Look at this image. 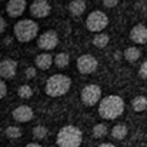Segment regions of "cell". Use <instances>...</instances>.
<instances>
[{"mask_svg":"<svg viewBox=\"0 0 147 147\" xmlns=\"http://www.w3.org/2000/svg\"><path fill=\"white\" fill-rule=\"evenodd\" d=\"M124 100L117 94H110L103 97L98 103V114L106 120H116L124 113Z\"/></svg>","mask_w":147,"mask_h":147,"instance_id":"6da1fadb","label":"cell"},{"mask_svg":"<svg viewBox=\"0 0 147 147\" xmlns=\"http://www.w3.org/2000/svg\"><path fill=\"white\" fill-rule=\"evenodd\" d=\"M83 142V133L79 127L73 124L63 126L56 137V143L59 147H80Z\"/></svg>","mask_w":147,"mask_h":147,"instance_id":"7a4b0ae2","label":"cell"},{"mask_svg":"<svg viewBox=\"0 0 147 147\" xmlns=\"http://www.w3.org/2000/svg\"><path fill=\"white\" fill-rule=\"evenodd\" d=\"M71 87V79L66 74H53L46 82L45 92L50 97H61Z\"/></svg>","mask_w":147,"mask_h":147,"instance_id":"3957f363","label":"cell"},{"mask_svg":"<svg viewBox=\"0 0 147 147\" xmlns=\"http://www.w3.org/2000/svg\"><path fill=\"white\" fill-rule=\"evenodd\" d=\"M13 32L16 39L20 43H29L32 40H34L39 34V24L34 20L30 19H23L19 20L14 26H13Z\"/></svg>","mask_w":147,"mask_h":147,"instance_id":"277c9868","label":"cell"},{"mask_svg":"<svg viewBox=\"0 0 147 147\" xmlns=\"http://www.w3.org/2000/svg\"><path fill=\"white\" fill-rule=\"evenodd\" d=\"M109 24V17L101 10H93L86 19V27L89 32L101 33Z\"/></svg>","mask_w":147,"mask_h":147,"instance_id":"5b68a950","label":"cell"},{"mask_svg":"<svg viewBox=\"0 0 147 147\" xmlns=\"http://www.w3.org/2000/svg\"><path fill=\"white\" fill-rule=\"evenodd\" d=\"M80 98H82V103L84 106H94L97 104V101L101 100V87L97 84H87L82 89V93H80Z\"/></svg>","mask_w":147,"mask_h":147,"instance_id":"8992f818","label":"cell"},{"mask_svg":"<svg viewBox=\"0 0 147 147\" xmlns=\"http://www.w3.org/2000/svg\"><path fill=\"white\" fill-rule=\"evenodd\" d=\"M76 64H77V70L82 74H92V73H94L97 70L98 67L97 59L94 56H92V54H82L77 59Z\"/></svg>","mask_w":147,"mask_h":147,"instance_id":"52a82bcc","label":"cell"},{"mask_svg":"<svg viewBox=\"0 0 147 147\" xmlns=\"http://www.w3.org/2000/svg\"><path fill=\"white\" fill-rule=\"evenodd\" d=\"M59 45V36L54 30H47L42 33L37 39V46L42 50H53Z\"/></svg>","mask_w":147,"mask_h":147,"instance_id":"ba28073f","label":"cell"},{"mask_svg":"<svg viewBox=\"0 0 147 147\" xmlns=\"http://www.w3.org/2000/svg\"><path fill=\"white\" fill-rule=\"evenodd\" d=\"M30 14L36 19H45L51 13V6L47 0H34L30 7Z\"/></svg>","mask_w":147,"mask_h":147,"instance_id":"9c48e42d","label":"cell"},{"mask_svg":"<svg viewBox=\"0 0 147 147\" xmlns=\"http://www.w3.org/2000/svg\"><path fill=\"white\" fill-rule=\"evenodd\" d=\"M16 71H17V61L16 60L6 57L0 61V77L1 79L10 80L16 76Z\"/></svg>","mask_w":147,"mask_h":147,"instance_id":"30bf717a","label":"cell"},{"mask_svg":"<svg viewBox=\"0 0 147 147\" xmlns=\"http://www.w3.org/2000/svg\"><path fill=\"white\" fill-rule=\"evenodd\" d=\"M13 119L19 123H27V121H32L33 117H34V113H33V109L26 106V104H22L19 107H16L11 113Z\"/></svg>","mask_w":147,"mask_h":147,"instance_id":"8fae6325","label":"cell"},{"mask_svg":"<svg viewBox=\"0 0 147 147\" xmlns=\"http://www.w3.org/2000/svg\"><path fill=\"white\" fill-rule=\"evenodd\" d=\"M130 40L136 45H146L147 43V27L144 24L139 23L131 27L130 30Z\"/></svg>","mask_w":147,"mask_h":147,"instance_id":"7c38bea8","label":"cell"},{"mask_svg":"<svg viewBox=\"0 0 147 147\" xmlns=\"http://www.w3.org/2000/svg\"><path fill=\"white\" fill-rule=\"evenodd\" d=\"M26 0H9L6 6V11L10 17H20L26 10Z\"/></svg>","mask_w":147,"mask_h":147,"instance_id":"4fadbf2b","label":"cell"},{"mask_svg":"<svg viewBox=\"0 0 147 147\" xmlns=\"http://www.w3.org/2000/svg\"><path fill=\"white\" fill-rule=\"evenodd\" d=\"M67 7H69V11H70L71 16H74V17H80V16L86 11L87 4H86L84 0H71V1L69 3Z\"/></svg>","mask_w":147,"mask_h":147,"instance_id":"5bb4252c","label":"cell"},{"mask_svg":"<svg viewBox=\"0 0 147 147\" xmlns=\"http://www.w3.org/2000/svg\"><path fill=\"white\" fill-rule=\"evenodd\" d=\"M34 63H36V67L40 69V70H47L51 67V63H53V57L49 53H40L36 56L34 59Z\"/></svg>","mask_w":147,"mask_h":147,"instance_id":"9a60e30c","label":"cell"},{"mask_svg":"<svg viewBox=\"0 0 147 147\" xmlns=\"http://www.w3.org/2000/svg\"><path fill=\"white\" fill-rule=\"evenodd\" d=\"M111 137L113 139H116V140H123L126 136H127V133H129V129H127V126L126 124H116L113 129H111Z\"/></svg>","mask_w":147,"mask_h":147,"instance_id":"2e32d148","label":"cell"},{"mask_svg":"<svg viewBox=\"0 0 147 147\" xmlns=\"http://www.w3.org/2000/svg\"><path fill=\"white\" fill-rule=\"evenodd\" d=\"M131 106H133V110L136 113H140V111H144L147 109V98L144 96H136L131 101Z\"/></svg>","mask_w":147,"mask_h":147,"instance_id":"e0dca14e","label":"cell"},{"mask_svg":"<svg viewBox=\"0 0 147 147\" xmlns=\"http://www.w3.org/2000/svg\"><path fill=\"white\" fill-rule=\"evenodd\" d=\"M140 56H142V53H140V50L137 49V47H127V49L124 50V59L127 61H130V63L137 61L140 59Z\"/></svg>","mask_w":147,"mask_h":147,"instance_id":"ac0fdd59","label":"cell"},{"mask_svg":"<svg viewBox=\"0 0 147 147\" xmlns=\"http://www.w3.org/2000/svg\"><path fill=\"white\" fill-rule=\"evenodd\" d=\"M53 63H54L59 69H64V67L69 66L70 57H69L67 53H59V54H56V57L53 59Z\"/></svg>","mask_w":147,"mask_h":147,"instance_id":"d6986e66","label":"cell"},{"mask_svg":"<svg viewBox=\"0 0 147 147\" xmlns=\"http://www.w3.org/2000/svg\"><path fill=\"white\" fill-rule=\"evenodd\" d=\"M109 42H110V37H109V34H106V33H97L94 37H93V45L98 47V49H103V47H106L107 45H109Z\"/></svg>","mask_w":147,"mask_h":147,"instance_id":"ffe728a7","label":"cell"},{"mask_svg":"<svg viewBox=\"0 0 147 147\" xmlns=\"http://www.w3.org/2000/svg\"><path fill=\"white\" fill-rule=\"evenodd\" d=\"M107 133H109V129H107V126L104 123H98V124H96L93 127V137H96V139L104 137Z\"/></svg>","mask_w":147,"mask_h":147,"instance_id":"44dd1931","label":"cell"},{"mask_svg":"<svg viewBox=\"0 0 147 147\" xmlns=\"http://www.w3.org/2000/svg\"><path fill=\"white\" fill-rule=\"evenodd\" d=\"M6 136L9 137V139H19V137H22V134H23V131H22V129L20 127H17V126H9V127H6Z\"/></svg>","mask_w":147,"mask_h":147,"instance_id":"7402d4cb","label":"cell"},{"mask_svg":"<svg viewBox=\"0 0 147 147\" xmlns=\"http://www.w3.org/2000/svg\"><path fill=\"white\" fill-rule=\"evenodd\" d=\"M17 94H19L20 98H30L33 96V89L29 84H22L17 89Z\"/></svg>","mask_w":147,"mask_h":147,"instance_id":"603a6c76","label":"cell"},{"mask_svg":"<svg viewBox=\"0 0 147 147\" xmlns=\"http://www.w3.org/2000/svg\"><path fill=\"white\" fill-rule=\"evenodd\" d=\"M47 129L45 127V126H36V127H33V136H34V139H37V140H43V139H46L47 137Z\"/></svg>","mask_w":147,"mask_h":147,"instance_id":"cb8c5ba5","label":"cell"},{"mask_svg":"<svg viewBox=\"0 0 147 147\" xmlns=\"http://www.w3.org/2000/svg\"><path fill=\"white\" fill-rule=\"evenodd\" d=\"M139 76H140L142 79L147 80V60L142 63V66H140V69H139Z\"/></svg>","mask_w":147,"mask_h":147,"instance_id":"d4e9b609","label":"cell"},{"mask_svg":"<svg viewBox=\"0 0 147 147\" xmlns=\"http://www.w3.org/2000/svg\"><path fill=\"white\" fill-rule=\"evenodd\" d=\"M36 74H37L36 67H29V69H26V71H24V76H26L27 79H34Z\"/></svg>","mask_w":147,"mask_h":147,"instance_id":"484cf974","label":"cell"},{"mask_svg":"<svg viewBox=\"0 0 147 147\" xmlns=\"http://www.w3.org/2000/svg\"><path fill=\"white\" fill-rule=\"evenodd\" d=\"M119 1H120V0H101L103 6L107 7V9H113V7H116V6L119 4Z\"/></svg>","mask_w":147,"mask_h":147,"instance_id":"4316f807","label":"cell"},{"mask_svg":"<svg viewBox=\"0 0 147 147\" xmlns=\"http://www.w3.org/2000/svg\"><path fill=\"white\" fill-rule=\"evenodd\" d=\"M7 94V86H6V83H4V80L0 77V100L4 97Z\"/></svg>","mask_w":147,"mask_h":147,"instance_id":"83f0119b","label":"cell"},{"mask_svg":"<svg viewBox=\"0 0 147 147\" xmlns=\"http://www.w3.org/2000/svg\"><path fill=\"white\" fill-rule=\"evenodd\" d=\"M6 26H7V24H6L4 17H1V16H0V33H3V32L6 30Z\"/></svg>","mask_w":147,"mask_h":147,"instance_id":"f1b7e54d","label":"cell"},{"mask_svg":"<svg viewBox=\"0 0 147 147\" xmlns=\"http://www.w3.org/2000/svg\"><path fill=\"white\" fill-rule=\"evenodd\" d=\"M11 40H13V39H11L10 36H9V37H6V39H4V45H6V46H9V45H11Z\"/></svg>","mask_w":147,"mask_h":147,"instance_id":"f546056e","label":"cell"},{"mask_svg":"<svg viewBox=\"0 0 147 147\" xmlns=\"http://www.w3.org/2000/svg\"><path fill=\"white\" fill-rule=\"evenodd\" d=\"M24 147H43V146H40L39 143H29V144H26Z\"/></svg>","mask_w":147,"mask_h":147,"instance_id":"4dcf8cb0","label":"cell"},{"mask_svg":"<svg viewBox=\"0 0 147 147\" xmlns=\"http://www.w3.org/2000/svg\"><path fill=\"white\" fill-rule=\"evenodd\" d=\"M97 147H114L111 143H101V144H98Z\"/></svg>","mask_w":147,"mask_h":147,"instance_id":"1f68e13d","label":"cell"},{"mask_svg":"<svg viewBox=\"0 0 147 147\" xmlns=\"http://www.w3.org/2000/svg\"><path fill=\"white\" fill-rule=\"evenodd\" d=\"M146 134H147V129H146Z\"/></svg>","mask_w":147,"mask_h":147,"instance_id":"d6a6232c","label":"cell"}]
</instances>
